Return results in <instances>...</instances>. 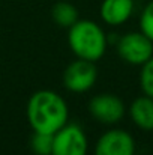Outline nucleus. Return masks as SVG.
<instances>
[{
  "label": "nucleus",
  "instance_id": "1",
  "mask_svg": "<svg viewBox=\"0 0 153 155\" xmlns=\"http://www.w3.org/2000/svg\"><path fill=\"white\" fill-rule=\"evenodd\" d=\"M68 116L65 98L54 91H38L27 103V120L33 133L56 134L68 124Z\"/></svg>",
  "mask_w": 153,
  "mask_h": 155
},
{
  "label": "nucleus",
  "instance_id": "2",
  "mask_svg": "<svg viewBox=\"0 0 153 155\" xmlns=\"http://www.w3.org/2000/svg\"><path fill=\"white\" fill-rule=\"evenodd\" d=\"M68 44L78 59L98 62L107 51V35L92 20H78L68 32Z\"/></svg>",
  "mask_w": 153,
  "mask_h": 155
},
{
  "label": "nucleus",
  "instance_id": "3",
  "mask_svg": "<svg viewBox=\"0 0 153 155\" xmlns=\"http://www.w3.org/2000/svg\"><path fill=\"white\" fill-rule=\"evenodd\" d=\"M89 140L78 124H66L53 134L51 155H87Z\"/></svg>",
  "mask_w": 153,
  "mask_h": 155
},
{
  "label": "nucleus",
  "instance_id": "4",
  "mask_svg": "<svg viewBox=\"0 0 153 155\" xmlns=\"http://www.w3.org/2000/svg\"><path fill=\"white\" fill-rule=\"evenodd\" d=\"M117 54L126 63L141 66L153 56V41L141 30L125 33L117 41Z\"/></svg>",
  "mask_w": 153,
  "mask_h": 155
},
{
  "label": "nucleus",
  "instance_id": "5",
  "mask_svg": "<svg viewBox=\"0 0 153 155\" xmlns=\"http://www.w3.org/2000/svg\"><path fill=\"white\" fill-rule=\"evenodd\" d=\"M98 80V68L95 62L78 59L71 62L63 72V84L72 94H84L90 91Z\"/></svg>",
  "mask_w": 153,
  "mask_h": 155
},
{
  "label": "nucleus",
  "instance_id": "6",
  "mask_svg": "<svg viewBox=\"0 0 153 155\" xmlns=\"http://www.w3.org/2000/svg\"><path fill=\"white\" fill-rule=\"evenodd\" d=\"M92 117L105 125H114L120 122L126 113V107L122 98L113 94H99L89 103Z\"/></svg>",
  "mask_w": 153,
  "mask_h": 155
},
{
  "label": "nucleus",
  "instance_id": "7",
  "mask_svg": "<svg viewBox=\"0 0 153 155\" xmlns=\"http://www.w3.org/2000/svg\"><path fill=\"white\" fill-rule=\"evenodd\" d=\"M134 137L125 130H108L96 142L95 155H135Z\"/></svg>",
  "mask_w": 153,
  "mask_h": 155
},
{
  "label": "nucleus",
  "instance_id": "8",
  "mask_svg": "<svg viewBox=\"0 0 153 155\" xmlns=\"http://www.w3.org/2000/svg\"><path fill=\"white\" fill-rule=\"evenodd\" d=\"M134 0H102L101 14L102 21L108 26H122L134 14Z\"/></svg>",
  "mask_w": 153,
  "mask_h": 155
},
{
  "label": "nucleus",
  "instance_id": "9",
  "mask_svg": "<svg viewBox=\"0 0 153 155\" xmlns=\"http://www.w3.org/2000/svg\"><path fill=\"white\" fill-rule=\"evenodd\" d=\"M132 122L143 131H153V98L141 95L135 98L129 107Z\"/></svg>",
  "mask_w": 153,
  "mask_h": 155
},
{
  "label": "nucleus",
  "instance_id": "10",
  "mask_svg": "<svg viewBox=\"0 0 153 155\" xmlns=\"http://www.w3.org/2000/svg\"><path fill=\"white\" fill-rule=\"evenodd\" d=\"M51 18L57 26L68 27V29L80 20L77 8L69 2H57L51 8Z\"/></svg>",
  "mask_w": 153,
  "mask_h": 155
},
{
  "label": "nucleus",
  "instance_id": "11",
  "mask_svg": "<svg viewBox=\"0 0 153 155\" xmlns=\"http://www.w3.org/2000/svg\"><path fill=\"white\" fill-rule=\"evenodd\" d=\"M30 148L36 155H51L53 149V134L33 133L30 140Z\"/></svg>",
  "mask_w": 153,
  "mask_h": 155
},
{
  "label": "nucleus",
  "instance_id": "12",
  "mask_svg": "<svg viewBox=\"0 0 153 155\" xmlns=\"http://www.w3.org/2000/svg\"><path fill=\"white\" fill-rule=\"evenodd\" d=\"M140 87L143 91V95H147L153 98V56L141 65L140 71Z\"/></svg>",
  "mask_w": 153,
  "mask_h": 155
},
{
  "label": "nucleus",
  "instance_id": "13",
  "mask_svg": "<svg viewBox=\"0 0 153 155\" xmlns=\"http://www.w3.org/2000/svg\"><path fill=\"white\" fill-rule=\"evenodd\" d=\"M140 30L153 41V0H150L141 11L140 15Z\"/></svg>",
  "mask_w": 153,
  "mask_h": 155
}]
</instances>
